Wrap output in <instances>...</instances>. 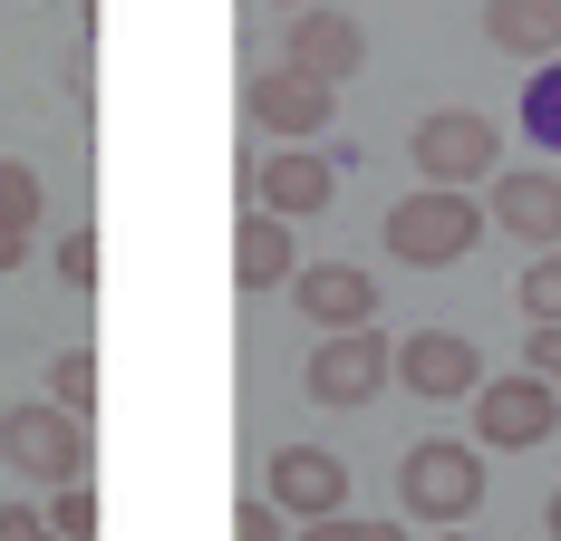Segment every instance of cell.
<instances>
[{"label": "cell", "instance_id": "obj_1", "mask_svg": "<svg viewBox=\"0 0 561 541\" xmlns=\"http://www.w3.org/2000/svg\"><path fill=\"white\" fill-rule=\"evenodd\" d=\"M474 242H484V214H474L465 184H426V194H407L388 214V252L407 270H455Z\"/></svg>", "mask_w": 561, "mask_h": 541}, {"label": "cell", "instance_id": "obj_2", "mask_svg": "<svg viewBox=\"0 0 561 541\" xmlns=\"http://www.w3.org/2000/svg\"><path fill=\"white\" fill-rule=\"evenodd\" d=\"M0 464H10L20 484H78V474H88V416H68L49 396L10 406V416H0Z\"/></svg>", "mask_w": 561, "mask_h": 541}, {"label": "cell", "instance_id": "obj_3", "mask_svg": "<svg viewBox=\"0 0 561 541\" xmlns=\"http://www.w3.org/2000/svg\"><path fill=\"white\" fill-rule=\"evenodd\" d=\"M397 503H407L416 522H474V503H484V464H474V445H455V435L407 445V464H397Z\"/></svg>", "mask_w": 561, "mask_h": 541}, {"label": "cell", "instance_id": "obj_4", "mask_svg": "<svg viewBox=\"0 0 561 541\" xmlns=\"http://www.w3.org/2000/svg\"><path fill=\"white\" fill-rule=\"evenodd\" d=\"M552 435H561V387L552 378L513 368V378L474 387V445H484V454H533V445H552Z\"/></svg>", "mask_w": 561, "mask_h": 541}, {"label": "cell", "instance_id": "obj_5", "mask_svg": "<svg viewBox=\"0 0 561 541\" xmlns=\"http://www.w3.org/2000/svg\"><path fill=\"white\" fill-rule=\"evenodd\" d=\"M388 358H397V338H378V320L368 329H320V348L300 368V396L310 406H368L388 387Z\"/></svg>", "mask_w": 561, "mask_h": 541}, {"label": "cell", "instance_id": "obj_6", "mask_svg": "<svg viewBox=\"0 0 561 541\" xmlns=\"http://www.w3.org/2000/svg\"><path fill=\"white\" fill-rule=\"evenodd\" d=\"M242 116H252L262 136H280V146H310V136L339 116V88L280 58V68H252V78H242Z\"/></svg>", "mask_w": 561, "mask_h": 541}, {"label": "cell", "instance_id": "obj_7", "mask_svg": "<svg viewBox=\"0 0 561 541\" xmlns=\"http://www.w3.org/2000/svg\"><path fill=\"white\" fill-rule=\"evenodd\" d=\"M407 156H416L426 184H465V194H474V184L494 174V156H504V136H494V116H474V107H436V116H416Z\"/></svg>", "mask_w": 561, "mask_h": 541}, {"label": "cell", "instance_id": "obj_8", "mask_svg": "<svg viewBox=\"0 0 561 541\" xmlns=\"http://www.w3.org/2000/svg\"><path fill=\"white\" fill-rule=\"evenodd\" d=\"M388 378L407 387V396H426V406H455V396L484 387V358H474L465 329H407L397 358H388Z\"/></svg>", "mask_w": 561, "mask_h": 541}, {"label": "cell", "instance_id": "obj_9", "mask_svg": "<svg viewBox=\"0 0 561 541\" xmlns=\"http://www.w3.org/2000/svg\"><path fill=\"white\" fill-rule=\"evenodd\" d=\"M280 20H290V39H280L290 68H310V78H330V88H348V78L368 68V30H358L348 10L310 0V10H280Z\"/></svg>", "mask_w": 561, "mask_h": 541}, {"label": "cell", "instance_id": "obj_10", "mask_svg": "<svg viewBox=\"0 0 561 541\" xmlns=\"http://www.w3.org/2000/svg\"><path fill=\"white\" fill-rule=\"evenodd\" d=\"M280 290L300 300V320H310V329H368V320H378V280H368L358 262H300Z\"/></svg>", "mask_w": 561, "mask_h": 541}, {"label": "cell", "instance_id": "obj_11", "mask_svg": "<svg viewBox=\"0 0 561 541\" xmlns=\"http://www.w3.org/2000/svg\"><path fill=\"white\" fill-rule=\"evenodd\" d=\"M290 513V522H320V513H339L348 503V464H339L330 445H280L272 454V484H262Z\"/></svg>", "mask_w": 561, "mask_h": 541}, {"label": "cell", "instance_id": "obj_12", "mask_svg": "<svg viewBox=\"0 0 561 541\" xmlns=\"http://www.w3.org/2000/svg\"><path fill=\"white\" fill-rule=\"evenodd\" d=\"M484 184H494V232L533 242V252H552V242H561V174L513 164V174H484Z\"/></svg>", "mask_w": 561, "mask_h": 541}, {"label": "cell", "instance_id": "obj_13", "mask_svg": "<svg viewBox=\"0 0 561 541\" xmlns=\"http://www.w3.org/2000/svg\"><path fill=\"white\" fill-rule=\"evenodd\" d=\"M330 194H339V164L330 156H262L252 164V204L262 214H280V222H300V214H330Z\"/></svg>", "mask_w": 561, "mask_h": 541}, {"label": "cell", "instance_id": "obj_14", "mask_svg": "<svg viewBox=\"0 0 561 541\" xmlns=\"http://www.w3.org/2000/svg\"><path fill=\"white\" fill-rule=\"evenodd\" d=\"M290 270H300V242H290V222L252 204V214L232 222V280H242V290H280Z\"/></svg>", "mask_w": 561, "mask_h": 541}, {"label": "cell", "instance_id": "obj_15", "mask_svg": "<svg viewBox=\"0 0 561 541\" xmlns=\"http://www.w3.org/2000/svg\"><path fill=\"white\" fill-rule=\"evenodd\" d=\"M39 214H49V184H39V164L0 156V270L30 262V242H39Z\"/></svg>", "mask_w": 561, "mask_h": 541}, {"label": "cell", "instance_id": "obj_16", "mask_svg": "<svg viewBox=\"0 0 561 541\" xmlns=\"http://www.w3.org/2000/svg\"><path fill=\"white\" fill-rule=\"evenodd\" d=\"M484 39L504 58H561V0H484Z\"/></svg>", "mask_w": 561, "mask_h": 541}, {"label": "cell", "instance_id": "obj_17", "mask_svg": "<svg viewBox=\"0 0 561 541\" xmlns=\"http://www.w3.org/2000/svg\"><path fill=\"white\" fill-rule=\"evenodd\" d=\"M523 136H533L542 156H561V58H542V78L523 88Z\"/></svg>", "mask_w": 561, "mask_h": 541}, {"label": "cell", "instance_id": "obj_18", "mask_svg": "<svg viewBox=\"0 0 561 541\" xmlns=\"http://www.w3.org/2000/svg\"><path fill=\"white\" fill-rule=\"evenodd\" d=\"M49 406H68V416L98 406V358H88V348H58L49 358Z\"/></svg>", "mask_w": 561, "mask_h": 541}, {"label": "cell", "instance_id": "obj_19", "mask_svg": "<svg viewBox=\"0 0 561 541\" xmlns=\"http://www.w3.org/2000/svg\"><path fill=\"white\" fill-rule=\"evenodd\" d=\"M513 300H523V320H561V242L523 262V280H513Z\"/></svg>", "mask_w": 561, "mask_h": 541}, {"label": "cell", "instance_id": "obj_20", "mask_svg": "<svg viewBox=\"0 0 561 541\" xmlns=\"http://www.w3.org/2000/svg\"><path fill=\"white\" fill-rule=\"evenodd\" d=\"M49 532L58 541H88V532H98V493H88V474H78V484H49Z\"/></svg>", "mask_w": 561, "mask_h": 541}, {"label": "cell", "instance_id": "obj_21", "mask_svg": "<svg viewBox=\"0 0 561 541\" xmlns=\"http://www.w3.org/2000/svg\"><path fill=\"white\" fill-rule=\"evenodd\" d=\"M300 541H407V532H397V522H368V513H348V503H339V513H320V522H300Z\"/></svg>", "mask_w": 561, "mask_h": 541}, {"label": "cell", "instance_id": "obj_22", "mask_svg": "<svg viewBox=\"0 0 561 541\" xmlns=\"http://www.w3.org/2000/svg\"><path fill=\"white\" fill-rule=\"evenodd\" d=\"M232 541H290V513H280L272 493H252V503L232 513Z\"/></svg>", "mask_w": 561, "mask_h": 541}, {"label": "cell", "instance_id": "obj_23", "mask_svg": "<svg viewBox=\"0 0 561 541\" xmlns=\"http://www.w3.org/2000/svg\"><path fill=\"white\" fill-rule=\"evenodd\" d=\"M58 280L68 290H98V232H58Z\"/></svg>", "mask_w": 561, "mask_h": 541}, {"label": "cell", "instance_id": "obj_24", "mask_svg": "<svg viewBox=\"0 0 561 541\" xmlns=\"http://www.w3.org/2000/svg\"><path fill=\"white\" fill-rule=\"evenodd\" d=\"M523 368L561 387V320H533V348H523Z\"/></svg>", "mask_w": 561, "mask_h": 541}, {"label": "cell", "instance_id": "obj_25", "mask_svg": "<svg viewBox=\"0 0 561 541\" xmlns=\"http://www.w3.org/2000/svg\"><path fill=\"white\" fill-rule=\"evenodd\" d=\"M0 541H58V532H49V513H30V503H10V513H0Z\"/></svg>", "mask_w": 561, "mask_h": 541}, {"label": "cell", "instance_id": "obj_26", "mask_svg": "<svg viewBox=\"0 0 561 541\" xmlns=\"http://www.w3.org/2000/svg\"><path fill=\"white\" fill-rule=\"evenodd\" d=\"M436 541H474V532H465V522H436Z\"/></svg>", "mask_w": 561, "mask_h": 541}, {"label": "cell", "instance_id": "obj_27", "mask_svg": "<svg viewBox=\"0 0 561 541\" xmlns=\"http://www.w3.org/2000/svg\"><path fill=\"white\" fill-rule=\"evenodd\" d=\"M542 522H552V541H561V493H552V513H542Z\"/></svg>", "mask_w": 561, "mask_h": 541}, {"label": "cell", "instance_id": "obj_28", "mask_svg": "<svg viewBox=\"0 0 561 541\" xmlns=\"http://www.w3.org/2000/svg\"><path fill=\"white\" fill-rule=\"evenodd\" d=\"M262 10H310V0H262Z\"/></svg>", "mask_w": 561, "mask_h": 541}]
</instances>
